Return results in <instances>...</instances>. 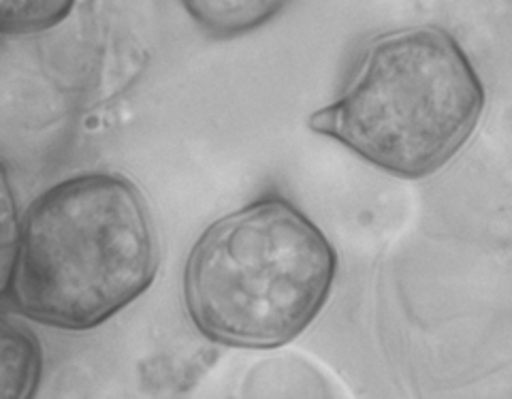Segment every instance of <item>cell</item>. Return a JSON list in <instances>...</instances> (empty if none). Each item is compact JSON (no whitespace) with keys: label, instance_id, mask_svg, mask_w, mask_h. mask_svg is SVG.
<instances>
[{"label":"cell","instance_id":"cell-3","mask_svg":"<svg viewBox=\"0 0 512 399\" xmlns=\"http://www.w3.org/2000/svg\"><path fill=\"white\" fill-rule=\"evenodd\" d=\"M338 252L308 214L278 195L214 220L184 265V306L203 338L246 350L280 348L325 308Z\"/></svg>","mask_w":512,"mask_h":399},{"label":"cell","instance_id":"cell-5","mask_svg":"<svg viewBox=\"0 0 512 399\" xmlns=\"http://www.w3.org/2000/svg\"><path fill=\"white\" fill-rule=\"evenodd\" d=\"M284 5L282 0H188L184 9L203 33L233 39L274 20Z\"/></svg>","mask_w":512,"mask_h":399},{"label":"cell","instance_id":"cell-7","mask_svg":"<svg viewBox=\"0 0 512 399\" xmlns=\"http://www.w3.org/2000/svg\"><path fill=\"white\" fill-rule=\"evenodd\" d=\"M18 218H15L13 210V193H11V184H9V173L3 169V271L7 274L11 263H13V254H15V244H18Z\"/></svg>","mask_w":512,"mask_h":399},{"label":"cell","instance_id":"cell-6","mask_svg":"<svg viewBox=\"0 0 512 399\" xmlns=\"http://www.w3.org/2000/svg\"><path fill=\"white\" fill-rule=\"evenodd\" d=\"M71 0H3L0 3V30L5 35L43 33L69 18Z\"/></svg>","mask_w":512,"mask_h":399},{"label":"cell","instance_id":"cell-1","mask_svg":"<svg viewBox=\"0 0 512 399\" xmlns=\"http://www.w3.org/2000/svg\"><path fill=\"white\" fill-rule=\"evenodd\" d=\"M156 269V229L139 186L88 171L26 207L0 297L35 323L86 331L146 293Z\"/></svg>","mask_w":512,"mask_h":399},{"label":"cell","instance_id":"cell-4","mask_svg":"<svg viewBox=\"0 0 512 399\" xmlns=\"http://www.w3.org/2000/svg\"><path fill=\"white\" fill-rule=\"evenodd\" d=\"M43 374V348L24 321L5 316L0 323V397L30 399Z\"/></svg>","mask_w":512,"mask_h":399},{"label":"cell","instance_id":"cell-2","mask_svg":"<svg viewBox=\"0 0 512 399\" xmlns=\"http://www.w3.org/2000/svg\"><path fill=\"white\" fill-rule=\"evenodd\" d=\"M483 109L485 86L461 43L419 24L367 39L338 99L308 126L382 171L419 180L459 154Z\"/></svg>","mask_w":512,"mask_h":399}]
</instances>
